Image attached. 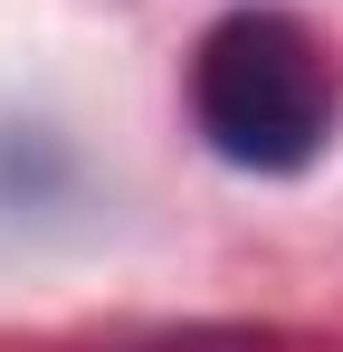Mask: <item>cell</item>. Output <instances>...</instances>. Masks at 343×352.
<instances>
[{
  "mask_svg": "<svg viewBox=\"0 0 343 352\" xmlns=\"http://www.w3.org/2000/svg\"><path fill=\"white\" fill-rule=\"evenodd\" d=\"M191 124L229 172L286 181L305 162H324V143L343 124V67L305 19L229 10L191 48Z\"/></svg>",
  "mask_w": 343,
  "mask_h": 352,
  "instance_id": "obj_1",
  "label": "cell"
}]
</instances>
